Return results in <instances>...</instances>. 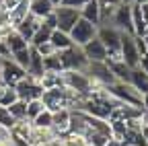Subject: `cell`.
Instances as JSON below:
<instances>
[{
    "instance_id": "obj_14",
    "label": "cell",
    "mask_w": 148,
    "mask_h": 146,
    "mask_svg": "<svg viewBox=\"0 0 148 146\" xmlns=\"http://www.w3.org/2000/svg\"><path fill=\"white\" fill-rule=\"evenodd\" d=\"M105 64L109 66L111 74L115 80L119 82H130V74H132V68H130L123 60H105Z\"/></svg>"
},
{
    "instance_id": "obj_17",
    "label": "cell",
    "mask_w": 148,
    "mask_h": 146,
    "mask_svg": "<svg viewBox=\"0 0 148 146\" xmlns=\"http://www.w3.org/2000/svg\"><path fill=\"white\" fill-rule=\"evenodd\" d=\"M130 84H132L140 95L148 93V74L142 68H132V74H130Z\"/></svg>"
},
{
    "instance_id": "obj_40",
    "label": "cell",
    "mask_w": 148,
    "mask_h": 146,
    "mask_svg": "<svg viewBox=\"0 0 148 146\" xmlns=\"http://www.w3.org/2000/svg\"><path fill=\"white\" fill-rule=\"evenodd\" d=\"M0 56H2V58H8V56H10V51H8L4 39H0Z\"/></svg>"
},
{
    "instance_id": "obj_41",
    "label": "cell",
    "mask_w": 148,
    "mask_h": 146,
    "mask_svg": "<svg viewBox=\"0 0 148 146\" xmlns=\"http://www.w3.org/2000/svg\"><path fill=\"white\" fill-rule=\"evenodd\" d=\"M99 4H109V6H117V4H121V0H99Z\"/></svg>"
},
{
    "instance_id": "obj_16",
    "label": "cell",
    "mask_w": 148,
    "mask_h": 146,
    "mask_svg": "<svg viewBox=\"0 0 148 146\" xmlns=\"http://www.w3.org/2000/svg\"><path fill=\"white\" fill-rule=\"evenodd\" d=\"M29 51H31V60H29V66H27V74L39 80L43 76V72H45L43 70V56L33 45H29Z\"/></svg>"
},
{
    "instance_id": "obj_5",
    "label": "cell",
    "mask_w": 148,
    "mask_h": 146,
    "mask_svg": "<svg viewBox=\"0 0 148 146\" xmlns=\"http://www.w3.org/2000/svg\"><path fill=\"white\" fill-rule=\"evenodd\" d=\"M70 39H72V43L74 45H84V43H88L92 37H97V25H92V23H88V21H84L82 16L76 21V25H74L72 29H70Z\"/></svg>"
},
{
    "instance_id": "obj_28",
    "label": "cell",
    "mask_w": 148,
    "mask_h": 146,
    "mask_svg": "<svg viewBox=\"0 0 148 146\" xmlns=\"http://www.w3.org/2000/svg\"><path fill=\"white\" fill-rule=\"evenodd\" d=\"M14 101H18L16 88H14V86H6V88H4V93L0 95V107H10Z\"/></svg>"
},
{
    "instance_id": "obj_23",
    "label": "cell",
    "mask_w": 148,
    "mask_h": 146,
    "mask_svg": "<svg viewBox=\"0 0 148 146\" xmlns=\"http://www.w3.org/2000/svg\"><path fill=\"white\" fill-rule=\"evenodd\" d=\"M49 41H51V45L58 49V51H62V49H66V47H70V45H72L70 35H68V33H64V31H60V29H53V31H51Z\"/></svg>"
},
{
    "instance_id": "obj_21",
    "label": "cell",
    "mask_w": 148,
    "mask_h": 146,
    "mask_svg": "<svg viewBox=\"0 0 148 146\" xmlns=\"http://www.w3.org/2000/svg\"><path fill=\"white\" fill-rule=\"evenodd\" d=\"M99 10H101L99 0H88V2L80 8V16H82L84 21H88V23H92V25L99 27Z\"/></svg>"
},
{
    "instance_id": "obj_10",
    "label": "cell",
    "mask_w": 148,
    "mask_h": 146,
    "mask_svg": "<svg viewBox=\"0 0 148 146\" xmlns=\"http://www.w3.org/2000/svg\"><path fill=\"white\" fill-rule=\"evenodd\" d=\"M121 60L130 66V68H138V62H140V53L136 49V43H134V35L130 33H121Z\"/></svg>"
},
{
    "instance_id": "obj_30",
    "label": "cell",
    "mask_w": 148,
    "mask_h": 146,
    "mask_svg": "<svg viewBox=\"0 0 148 146\" xmlns=\"http://www.w3.org/2000/svg\"><path fill=\"white\" fill-rule=\"evenodd\" d=\"M43 109H45V107H43L41 99H33V101H29V103H27V119L31 121L35 115H39Z\"/></svg>"
},
{
    "instance_id": "obj_43",
    "label": "cell",
    "mask_w": 148,
    "mask_h": 146,
    "mask_svg": "<svg viewBox=\"0 0 148 146\" xmlns=\"http://www.w3.org/2000/svg\"><path fill=\"white\" fill-rule=\"evenodd\" d=\"M140 132H142V136L148 140V123H146V125H142V130H140Z\"/></svg>"
},
{
    "instance_id": "obj_38",
    "label": "cell",
    "mask_w": 148,
    "mask_h": 146,
    "mask_svg": "<svg viewBox=\"0 0 148 146\" xmlns=\"http://www.w3.org/2000/svg\"><path fill=\"white\" fill-rule=\"evenodd\" d=\"M105 146H127L123 140H119V138H113V136H111L109 140H107V144Z\"/></svg>"
},
{
    "instance_id": "obj_29",
    "label": "cell",
    "mask_w": 148,
    "mask_h": 146,
    "mask_svg": "<svg viewBox=\"0 0 148 146\" xmlns=\"http://www.w3.org/2000/svg\"><path fill=\"white\" fill-rule=\"evenodd\" d=\"M10 60H12L14 64H18L21 68H25V70H27L29 60H31V51H29V47H27V49H21V51H14V53H10Z\"/></svg>"
},
{
    "instance_id": "obj_42",
    "label": "cell",
    "mask_w": 148,
    "mask_h": 146,
    "mask_svg": "<svg viewBox=\"0 0 148 146\" xmlns=\"http://www.w3.org/2000/svg\"><path fill=\"white\" fill-rule=\"evenodd\" d=\"M142 107H144V109H148V93H144V95H142Z\"/></svg>"
},
{
    "instance_id": "obj_4",
    "label": "cell",
    "mask_w": 148,
    "mask_h": 146,
    "mask_svg": "<svg viewBox=\"0 0 148 146\" xmlns=\"http://www.w3.org/2000/svg\"><path fill=\"white\" fill-rule=\"evenodd\" d=\"M14 88H16V95H18V99L21 101H25V103H29V101H33V99H41V95H43V86L39 84V80L37 78H33V76H25V78H21L16 84H14Z\"/></svg>"
},
{
    "instance_id": "obj_32",
    "label": "cell",
    "mask_w": 148,
    "mask_h": 146,
    "mask_svg": "<svg viewBox=\"0 0 148 146\" xmlns=\"http://www.w3.org/2000/svg\"><path fill=\"white\" fill-rule=\"evenodd\" d=\"M64 146H88V144H86V138H84V136L66 134V136H64Z\"/></svg>"
},
{
    "instance_id": "obj_36",
    "label": "cell",
    "mask_w": 148,
    "mask_h": 146,
    "mask_svg": "<svg viewBox=\"0 0 148 146\" xmlns=\"http://www.w3.org/2000/svg\"><path fill=\"white\" fill-rule=\"evenodd\" d=\"M86 2H88V0H62L64 6H72V8H78V10H80Z\"/></svg>"
},
{
    "instance_id": "obj_31",
    "label": "cell",
    "mask_w": 148,
    "mask_h": 146,
    "mask_svg": "<svg viewBox=\"0 0 148 146\" xmlns=\"http://www.w3.org/2000/svg\"><path fill=\"white\" fill-rule=\"evenodd\" d=\"M109 127H111V136L121 140L125 132V119H109Z\"/></svg>"
},
{
    "instance_id": "obj_9",
    "label": "cell",
    "mask_w": 148,
    "mask_h": 146,
    "mask_svg": "<svg viewBox=\"0 0 148 146\" xmlns=\"http://www.w3.org/2000/svg\"><path fill=\"white\" fill-rule=\"evenodd\" d=\"M111 25L117 27L121 33H130L134 35V27H132V4H117L113 10V21Z\"/></svg>"
},
{
    "instance_id": "obj_15",
    "label": "cell",
    "mask_w": 148,
    "mask_h": 146,
    "mask_svg": "<svg viewBox=\"0 0 148 146\" xmlns=\"http://www.w3.org/2000/svg\"><path fill=\"white\" fill-rule=\"evenodd\" d=\"M70 127V109L62 107L58 111H53V119H51V130L56 134H68Z\"/></svg>"
},
{
    "instance_id": "obj_19",
    "label": "cell",
    "mask_w": 148,
    "mask_h": 146,
    "mask_svg": "<svg viewBox=\"0 0 148 146\" xmlns=\"http://www.w3.org/2000/svg\"><path fill=\"white\" fill-rule=\"evenodd\" d=\"M4 43H6V47H8L10 53L21 51V49H27V47H29V41L23 37V35H18L16 29H12V31L6 35V37H4Z\"/></svg>"
},
{
    "instance_id": "obj_13",
    "label": "cell",
    "mask_w": 148,
    "mask_h": 146,
    "mask_svg": "<svg viewBox=\"0 0 148 146\" xmlns=\"http://www.w3.org/2000/svg\"><path fill=\"white\" fill-rule=\"evenodd\" d=\"M39 27H41V19H37L35 14H31V12H29V14L25 16V21H23L21 25H16L14 29L18 31V35H23V37L31 43V37L35 35V31L39 29Z\"/></svg>"
},
{
    "instance_id": "obj_47",
    "label": "cell",
    "mask_w": 148,
    "mask_h": 146,
    "mask_svg": "<svg viewBox=\"0 0 148 146\" xmlns=\"http://www.w3.org/2000/svg\"><path fill=\"white\" fill-rule=\"evenodd\" d=\"M121 2H123V4H134L136 0H121Z\"/></svg>"
},
{
    "instance_id": "obj_11",
    "label": "cell",
    "mask_w": 148,
    "mask_h": 146,
    "mask_svg": "<svg viewBox=\"0 0 148 146\" xmlns=\"http://www.w3.org/2000/svg\"><path fill=\"white\" fill-rule=\"evenodd\" d=\"M53 136H58V134H56L51 127H35L31 123V130H29V136H27L25 142L29 146H47Z\"/></svg>"
},
{
    "instance_id": "obj_39",
    "label": "cell",
    "mask_w": 148,
    "mask_h": 146,
    "mask_svg": "<svg viewBox=\"0 0 148 146\" xmlns=\"http://www.w3.org/2000/svg\"><path fill=\"white\" fill-rule=\"evenodd\" d=\"M138 8H140V14H142V19L148 23V2H142V4H138Z\"/></svg>"
},
{
    "instance_id": "obj_25",
    "label": "cell",
    "mask_w": 148,
    "mask_h": 146,
    "mask_svg": "<svg viewBox=\"0 0 148 146\" xmlns=\"http://www.w3.org/2000/svg\"><path fill=\"white\" fill-rule=\"evenodd\" d=\"M8 109V113L12 115V119L14 121H18V119H27V103L25 101H21V99H18V101H14L10 107H6Z\"/></svg>"
},
{
    "instance_id": "obj_45",
    "label": "cell",
    "mask_w": 148,
    "mask_h": 146,
    "mask_svg": "<svg viewBox=\"0 0 148 146\" xmlns=\"http://www.w3.org/2000/svg\"><path fill=\"white\" fill-rule=\"evenodd\" d=\"M4 88H6V84H4L2 80H0V95H2V93H4Z\"/></svg>"
},
{
    "instance_id": "obj_1",
    "label": "cell",
    "mask_w": 148,
    "mask_h": 146,
    "mask_svg": "<svg viewBox=\"0 0 148 146\" xmlns=\"http://www.w3.org/2000/svg\"><path fill=\"white\" fill-rule=\"evenodd\" d=\"M64 84L72 90H76L80 97H90L92 88L97 86L88 78L86 72H76V70H64Z\"/></svg>"
},
{
    "instance_id": "obj_6",
    "label": "cell",
    "mask_w": 148,
    "mask_h": 146,
    "mask_svg": "<svg viewBox=\"0 0 148 146\" xmlns=\"http://www.w3.org/2000/svg\"><path fill=\"white\" fill-rule=\"evenodd\" d=\"M53 14H56V23H58V29L64 31V33H70V29L76 25V21L80 19V10L78 8H72V6H56L53 8Z\"/></svg>"
},
{
    "instance_id": "obj_33",
    "label": "cell",
    "mask_w": 148,
    "mask_h": 146,
    "mask_svg": "<svg viewBox=\"0 0 148 146\" xmlns=\"http://www.w3.org/2000/svg\"><path fill=\"white\" fill-rule=\"evenodd\" d=\"M0 125L8 127V130L14 125V119H12V115L8 113V109H6V107H0Z\"/></svg>"
},
{
    "instance_id": "obj_12",
    "label": "cell",
    "mask_w": 148,
    "mask_h": 146,
    "mask_svg": "<svg viewBox=\"0 0 148 146\" xmlns=\"http://www.w3.org/2000/svg\"><path fill=\"white\" fill-rule=\"evenodd\" d=\"M82 51L88 58V62H105L107 60V47L103 45V41L99 37H92L88 43H84Z\"/></svg>"
},
{
    "instance_id": "obj_37",
    "label": "cell",
    "mask_w": 148,
    "mask_h": 146,
    "mask_svg": "<svg viewBox=\"0 0 148 146\" xmlns=\"http://www.w3.org/2000/svg\"><path fill=\"white\" fill-rule=\"evenodd\" d=\"M138 68H142L146 74H148V53H144V56H140V62H138Z\"/></svg>"
},
{
    "instance_id": "obj_44",
    "label": "cell",
    "mask_w": 148,
    "mask_h": 146,
    "mask_svg": "<svg viewBox=\"0 0 148 146\" xmlns=\"http://www.w3.org/2000/svg\"><path fill=\"white\" fill-rule=\"evenodd\" d=\"M49 2H51L53 6H60V4H62V0H49Z\"/></svg>"
},
{
    "instance_id": "obj_18",
    "label": "cell",
    "mask_w": 148,
    "mask_h": 146,
    "mask_svg": "<svg viewBox=\"0 0 148 146\" xmlns=\"http://www.w3.org/2000/svg\"><path fill=\"white\" fill-rule=\"evenodd\" d=\"M53 4L49 2V0H29V12L35 14L37 19H45L47 14L53 12Z\"/></svg>"
},
{
    "instance_id": "obj_22",
    "label": "cell",
    "mask_w": 148,
    "mask_h": 146,
    "mask_svg": "<svg viewBox=\"0 0 148 146\" xmlns=\"http://www.w3.org/2000/svg\"><path fill=\"white\" fill-rule=\"evenodd\" d=\"M39 84L43 86V90L56 88V86H66L64 84V72H43V76L39 78Z\"/></svg>"
},
{
    "instance_id": "obj_3",
    "label": "cell",
    "mask_w": 148,
    "mask_h": 146,
    "mask_svg": "<svg viewBox=\"0 0 148 146\" xmlns=\"http://www.w3.org/2000/svg\"><path fill=\"white\" fill-rule=\"evenodd\" d=\"M107 90H109V95H111V97H115L119 103L142 107V95H140L130 82H119V80H115L113 84H109V86H107Z\"/></svg>"
},
{
    "instance_id": "obj_27",
    "label": "cell",
    "mask_w": 148,
    "mask_h": 146,
    "mask_svg": "<svg viewBox=\"0 0 148 146\" xmlns=\"http://www.w3.org/2000/svg\"><path fill=\"white\" fill-rule=\"evenodd\" d=\"M51 119H53V113L49 111V109H43L39 115H35L31 119V123L35 127H51Z\"/></svg>"
},
{
    "instance_id": "obj_35",
    "label": "cell",
    "mask_w": 148,
    "mask_h": 146,
    "mask_svg": "<svg viewBox=\"0 0 148 146\" xmlns=\"http://www.w3.org/2000/svg\"><path fill=\"white\" fill-rule=\"evenodd\" d=\"M134 43H136V49L140 56H144V53H148L146 49V43H144V37H140V35H134Z\"/></svg>"
},
{
    "instance_id": "obj_8",
    "label": "cell",
    "mask_w": 148,
    "mask_h": 146,
    "mask_svg": "<svg viewBox=\"0 0 148 146\" xmlns=\"http://www.w3.org/2000/svg\"><path fill=\"white\" fill-rule=\"evenodd\" d=\"M25 76H27V70L21 68L18 64H14L10 60V56L2 60V66H0V80H2L6 86H14L18 80L25 78Z\"/></svg>"
},
{
    "instance_id": "obj_24",
    "label": "cell",
    "mask_w": 148,
    "mask_h": 146,
    "mask_svg": "<svg viewBox=\"0 0 148 146\" xmlns=\"http://www.w3.org/2000/svg\"><path fill=\"white\" fill-rule=\"evenodd\" d=\"M43 70L45 72H64V66H62V60H60L58 51L47 56V58H43Z\"/></svg>"
},
{
    "instance_id": "obj_26",
    "label": "cell",
    "mask_w": 148,
    "mask_h": 146,
    "mask_svg": "<svg viewBox=\"0 0 148 146\" xmlns=\"http://www.w3.org/2000/svg\"><path fill=\"white\" fill-rule=\"evenodd\" d=\"M49 37H51V29H47L45 25H41L39 29L35 31V35L31 37V43L29 45H33V47H37V45H41V43H45V41H49Z\"/></svg>"
},
{
    "instance_id": "obj_2",
    "label": "cell",
    "mask_w": 148,
    "mask_h": 146,
    "mask_svg": "<svg viewBox=\"0 0 148 146\" xmlns=\"http://www.w3.org/2000/svg\"><path fill=\"white\" fill-rule=\"evenodd\" d=\"M60 53V60H62V66H64V70H76V72H84V68L88 66V58L84 56V51H82V47L80 45H70V47H66V49H62V51H58Z\"/></svg>"
},
{
    "instance_id": "obj_48",
    "label": "cell",
    "mask_w": 148,
    "mask_h": 146,
    "mask_svg": "<svg viewBox=\"0 0 148 146\" xmlns=\"http://www.w3.org/2000/svg\"><path fill=\"white\" fill-rule=\"evenodd\" d=\"M142 2H148V0H136V4H142Z\"/></svg>"
},
{
    "instance_id": "obj_34",
    "label": "cell",
    "mask_w": 148,
    "mask_h": 146,
    "mask_svg": "<svg viewBox=\"0 0 148 146\" xmlns=\"http://www.w3.org/2000/svg\"><path fill=\"white\" fill-rule=\"evenodd\" d=\"M35 49L39 51L43 58H47V56H51V53H56V51H58V49H56V47L51 45V41H45V43H41V45H37Z\"/></svg>"
},
{
    "instance_id": "obj_7",
    "label": "cell",
    "mask_w": 148,
    "mask_h": 146,
    "mask_svg": "<svg viewBox=\"0 0 148 146\" xmlns=\"http://www.w3.org/2000/svg\"><path fill=\"white\" fill-rule=\"evenodd\" d=\"M84 72L88 74V78L95 82V84H101V86H109L113 84L115 78L111 74V70L105 62H88V66L84 68Z\"/></svg>"
},
{
    "instance_id": "obj_20",
    "label": "cell",
    "mask_w": 148,
    "mask_h": 146,
    "mask_svg": "<svg viewBox=\"0 0 148 146\" xmlns=\"http://www.w3.org/2000/svg\"><path fill=\"white\" fill-rule=\"evenodd\" d=\"M6 14H8V21H10L12 27L21 25V23L25 21V16L29 14V0H21V2H18L14 8H10Z\"/></svg>"
},
{
    "instance_id": "obj_46",
    "label": "cell",
    "mask_w": 148,
    "mask_h": 146,
    "mask_svg": "<svg viewBox=\"0 0 148 146\" xmlns=\"http://www.w3.org/2000/svg\"><path fill=\"white\" fill-rule=\"evenodd\" d=\"M142 37H144V43H146V49H148V33H146V35H142Z\"/></svg>"
}]
</instances>
